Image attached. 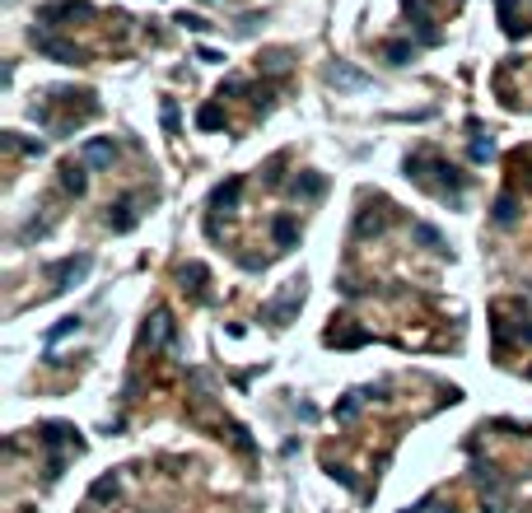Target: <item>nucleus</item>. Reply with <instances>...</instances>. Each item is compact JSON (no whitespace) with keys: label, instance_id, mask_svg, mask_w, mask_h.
I'll return each mask as SVG.
<instances>
[{"label":"nucleus","instance_id":"29","mask_svg":"<svg viewBox=\"0 0 532 513\" xmlns=\"http://www.w3.org/2000/svg\"><path fill=\"white\" fill-rule=\"evenodd\" d=\"M206 5H215V0H206Z\"/></svg>","mask_w":532,"mask_h":513},{"label":"nucleus","instance_id":"25","mask_svg":"<svg viewBox=\"0 0 532 513\" xmlns=\"http://www.w3.org/2000/svg\"><path fill=\"white\" fill-rule=\"evenodd\" d=\"M401 513H453V509H443V504L434 500V495H425L421 504H411V509H401Z\"/></svg>","mask_w":532,"mask_h":513},{"label":"nucleus","instance_id":"20","mask_svg":"<svg viewBox=\"0 0 532 513\" xmlns=\"http://www.w3.org/2000/svg\"><path fill=\"white\" fill-rule=\"evenodd\" d=\"M196 126H201V131H220V126H224V108H215V103H206V108L196 112Z\"/></svg>","mask_w":532,"mask_h":513},{"label":"nucleus","instance_id":"27","mask_svg":"<svg viewBox=\"0 0 532 513\" xmlns=\"http://www.w3.org/2000/svg\"><path fill=\"white\" fill-rule=\"evenodd\" d=\"M164 126H168V131H177V108H173V103H164Z\"/></svg>","mask_w":532,"mask_h":513},{"label":"nucleus","instance_id":"23","mask_svg":"<svg viewBox=\"0 0 532 513\" xmlns=\"http://www.w3.org/2000/svg\"><path fill=\"white\" fill-rule=\"evenodd\" d=\"M519 220V205H514V196H499L495 201V224H514Z\"/></svg>","mask_w":532,"mask_h":513},{"label":"nucleus","instance_id":"28","mask_svg":"<svg viewBox=\"0 0 532 513\" xmlns=\"http://www.w3.org/2000/svg\"><path fill=\"white\" fill-rule=\"evenodd\" d=\"M519 159H528V164H532V150H523V154H519Z\"/></svg>","mask_w":532,"mask_h":513},{"label":"nucleus","instance_id":"17","mask_svg":"<svg viewBox=\"0 0 532 513\" xmlns=\"http://www.w3.org/2000/svg\"><path fill=\"white\" fill-rule=\"evenodd\" d=\"M206 280H211V271L201 266V261H187V266H182V285H187L196 299H206Z\"/></svg>","mask_w":532,"mask_h":513},{"label":"nucleus","instance_id":"10","mask_svg":"<svg viewBox=\"0 0 532 513\" xmlns=\"http://www.w3.org/2000/svg\"><path fill=\"white\" fill-rule=\"evenodd\" d=\"M79 159H84L89 168H108L112 159H117V145H112L108 135H94V140H84V150H79Z\"/></svg>","mask_w":532,"mask_h":513},{"label":"nucleus","instance_id":"24","mask_svg":"<svg viewBox=\"0 0 532 513\" xmlns=\"http://www.w3.org/2000/svg\"><path fill=\"white\" fill-rule=\"evenodd\" d=\"M472 159H477V164L495 159V140H490V135H477V140H472Z\"/></svg>","mask_w":532,"mask_h":513},{"label":"nucleus","instance_id":"26","mask_svg":"<svg viewBox=\"0 0 532 513\" xmlns=\"http://www.w3.org/2000/svg\"><path fill=\"white\" fill-rule=\"evenodd\" d=\"M177 23H182V28H192V33H206V28H211V23L201 19V14H187V10L177 14Z\"/></svg>","mask_w":532,"mask_h":513},{"label":"nucleus","instance_id":"30","mask_svg":"<svg viewBox=\"0 0 532 513\" xmlns=\"http://www.w3.org/2000/svg\"><path fill=\"white\" fill-rule=\"evenodd\" d=\"M528 378H532V368H528Z\"/></svg>","mask_w":532,"mask_h":513},{"label":"nucleus","instance_id":"13","mask_svg":"<svg viewBox=\"0 0 532 513\" xmlns=\"http://www.w3.org/2000/svg\"><path fill=\"white\" fill-rule=\"evenodd\" d=\"M61 187H66L70 196H84V187H89V178H84V159H66V164H61Z\"/></svg>","mask_w":532,"mask_h":513},{"label":"nucleus","instance_id":"18","mask_svg":"<svg viewBox=\"0 0 532 513\" xmlns=\"http://www.w3.org/2000/svg\"><path fill=\"white\" fill-rule=\"evenodd\" d=\"M388 229V215H374V210H360V220H355V234L369 238V234H383Z\"/></svg>","mask_w":532,"mask_h":513},{"label":"nucleus","instance_id":"6","mask_svg":"<svg viewBox=\"0 0 532 513\" xmlns=\"http://www.w3.org/2000/svg\"><path fill=\"white\" fill-rule=\"evenodd\" d=\"M472 471H477V480H481V509L486 513H504V480H499L490 467H481V462Z\"/></svg>","mask_w":532,"mask_h":513},{"label":"nucleus","instance_id":"3","mask_svg":"<svg viewBox=\"0 0 532 513\" xmlns=\"http://www.w3.org/2000/svg\"><path fill=\"white\" fill-rule=\"evenodd\" d=\"M94 271V256L89 252H79V256H61V261H52L47 266V280H52V294H61V290H70V285H79V280Z\"/></svg>","mask_w":532,"mask_h":513},{"label":"nucleus","instance_id":"12","mask_svg":"<svg viewBox=\"0 0 532 513\" xmlns=\"http://www.w3.org/2000/svg\"><path fill=\"white\" fill-rule=\"evenodd\" d=\"M411 238H416V243H425L430 252H439V256H453L448 238H443L439 229H434V224H425V220H416V224H411Z\"/></svg>","mask_w":532,"mask_h":513},{"label":"nucleus","instance_id":"19","mask_svg":"<svg viewBox=\"0 0 532 513\" xmlns=\"http://www.w3.org/2000/svg\"><path fill=\"white\" fill-rule=\"evenodd\" d=\"M79 327H84V322H79L75 312H70V317H61V322H56L52 332H47V346H56V341H66V336H75Z\"/></svg>","mask_w":532,"mask_h":513},{"label":"nucleus","instance_id":"1","mask_svg":"<svg viewBox=\"0 0 532 513\" xmlns=\"http://www.w3.org/2000/svg\"><path fill=\"white\" fill-rule=\"evenodd\" d=\"M406 178L430 187V191H439L448 205H462V191L472 187V173H458V168L439 154H406Z\"/></svg>","mask_w":532,"mask_h":513},{"label":"nucleus","instance_id":"11","mask_svg":"<svg viewBox=\"0 0 532 513\" xmlns=\"http://www.w3.org/2000/svg\"><path fill=\"white\" fill-rule=\"evenodd\" d=\"M322 191H327V178H322V173H299V178L289 182V196H294V201H318Z\"/></svg>","mask_w":532,"mask_h":513},{"label":"nucleus","instance_id":"2","mask_svg":"<svg viewBox=\"0 0 532 513\" xmlns=\"http://www.w3.org/2000/svg\"><path fill=\"white\" fill-rule=\"evenodd\" d=\"M304 308V276L299 280H285V290L276 294V299L262 308V322H271V327H285L294 312Z\"/></svg>","mask_w":532,"mask_h":513},{"label":"nucleus","instance_id":"22","mask_svg":"<svg viewBox=\"0 0 532 513\" xmlns=\"http://www.w3.org/2000/svg\"><path fill=\"white\" fill-rule=\"evenodd\" d=\"M117 485H122L117 476H99L94 485H89V500H112V495H117Z\"/></svg>","mask_w":532,"mask_h":513},{"label":"nucleus","instance_id":"5","mask_svg":"<svg viewBox=\"0 0 532 513\" xmlns=\"http://www.w3.org/2000/svg\"><path fill=\"white\" fill-rule=\"evenodd\" d=\"M401 10H406V19L416 23V33H421V47H434V43H439V28H434L430 0H401Z\"/></svg>","mask_w":532,"mask_h":513},{"label":"nucleus","instance_id":"16","mask_svg":"<svg viewBox=\"0 0 532 513\" xmlns=\"http://www.w3.org/2000/svg\"><path fill=\"white\" fill-rule=\"evenodd\" d=\"M271 234H276L280 252H285V247H294V243H299V224L289 220V215H276V220H271Z\"/></svg>","mask_w":532,"mask_h":513},{"label":"nucleus","instance_id":"7","mask_svg":"<svg viewBox=\"0 0 532 513\" xmlns=\"http://www.w3.org/2000/svg\"><path fill=\"white\" fill-rule=\"evenodd\" d=\"M177 341V327H173V312L168 308H155V317H150V327H145V346H173Z\"/></svg>","mask_w":532,"mask_h":513},{"label":"nucleus","instance_id":"21","mask_svg":"<svg viewBox=\"0 0 532 513\" xmlns=\"http://www.w3.org/2000/svg\"><path fill=\"white\" fill-rule=\"evenodd\" d=\"M383 56H388L392 66H406L411 56H416V43H388V47H383Z\"/></svg>","mask_w":532,"mask_h":513},{"label":"nucleus","instance_id":"4","mask_svg":"<svg viewBox=\"0 0 532 513\" xmlns=\"http://www.w3.org/2000/svg\"><path fill=\"white\" fill-rule=\"evenodd\" d=\"M28 43H33L43 56L61 61V66H84V47L66 43V38H56V33H47V28H33V33H28Z\"/></svg>","mask_w":532,"mask_h":513},{"label":"nucleus","instance_id":"8","mask_svg":"<svg viewBox=\"0 0 532 513\" xmlns=\"http://www.w3.org/2000/svg\"><path fill=\"white\" fill-rule=\"evenodd\" d=\"M327 84H332V89H369L374 79H369L365 70H355V66H345V61H336V66H327Z\"/></svg>","mask_w":532,"mask_h":513},{"label":"nucleus","instance_id":"14","mask_svg":"<svg viewBox=\"0 0 532 513\" xmlns=\"http://www.w3.org/2000/svg\"><path fill=\"white\" fill-rule=\"evenodd\" d=\"M238 191H243V178H229L211 191V210H233L238 205Z\"/></svg>","mask_w":532,"mask_h":513},{"label":"nucleus","instance_id":"15","mask_svg":"<svg viewBox=\"0 0 532 513\" xmlns=\"http://www.w3.org/2000/svg\"><path fill=\"white\" fill-rule=\"evenodd\" d=\"M374 397V388H355V392H345L341 402H336V420H355V411Z\"/></svg>","mask_w":532,"mask_h":513},{"label":"nucleus","instance_id":"9","mask_svg":"<svg viewBox=\"0 0 532 513\" xmlns=\"http://www.w3.org/2000/svg\"><path fill=\"white\" fill-rule=\"evenodd\" d=\"M140 196H122V201L112 205V215H108V229L112 234H126V229H135V220H140Z\"/></svg>","mask_w":532,"mask_h":513}]
</instances>
